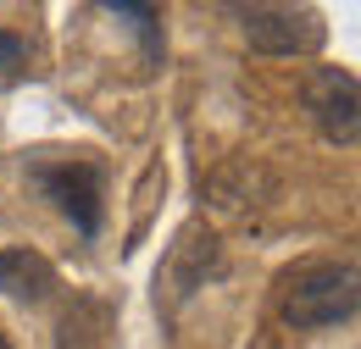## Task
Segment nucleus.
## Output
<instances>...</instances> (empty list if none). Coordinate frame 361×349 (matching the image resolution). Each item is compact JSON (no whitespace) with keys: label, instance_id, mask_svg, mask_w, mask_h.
Returning <instances> with one entry per match:
<instances>
[{"label":"nucleus","instance_id":"nucleus-1","mask_svg":"<svg viewBox=\"0 0 361 349\" xmlns=\"http://www.w3.org/2000/svg\"><path fill=\"white\" fill-rule=\"evenodd\" d=\"M361 305V277L350 261H312L283 283V322L317 333V327H339Z\"/></svg>","mask_w":361,"mask_h":349},{"label":"nucleus","instance_id":"nucleus-2","mask_svg":"<svg viewBox=\"0 0 361 349\" xmlns=\"http://www.w3.org/2000/svg\"><path fill=\"white\" fill-rule=\"evenodd\" d=\"M34 183L84 239L100 233V167L94 161H34Z\"/></svg>","mask_w":361,"mask_h":349},{"label":"nucleus","instance_id":"nucleus-3","mask_svg":"<svg viewBox=\"0 0 361 349\" xmlns=\"http://www.w3.org/2000/svg\"><path fill=\"white\" fill-rule=\"evenodd\" d=\"M245 39L267 56H312L322 44V23L317 11H295V6H239Z\"/></svg>","mask_w":361,"mask_h":349},{"label":"nucleus","instance_id":"nucleus-4","mask_svg":"<svg viewBox=\"0 0 361 349\" xmlns=\"http://www.w3.org/2000/svg\"><path fill=\"white\" fill-rule=\"evenodd\" d=\"M306 106H312V117H317V128H322L328 144H356V133H361L356 72H345V67H322V72H312Z\"/></svg>","mask_w":361,"mask_h":349},{"label":"nucleus","instance_id":"nucleus-5","mask_svg":"<svg viewBox=\"0 0 361 349\" xmlns=\"http://www.w3.org/2000/svg\"><path fill=\"white\" fill-rule=\"evenodd\" d=\"M0 288L11 300H45L50 288H56V272L34 250H0Z\"/></svg>","mask_w":361,"mask_h":349},{"label":"nucleus","instance_id":"nucleus-6","mask_svg":"<svg viewBox=\"0 0 361 349\" xmlns=\"http://www.w3.org/2000/svg\"><path fill=\"white\" fill-rule=\"evenodd\" d=\"M23 67H28V39L11 34V28H0V84H11Z\"/></svg>","mask_w":361,"mask_h":349},{"label":"nucleus","instance_id":"nucleus-7","mask_svg":"<svg viewBox=\"0 0 361 349\" xmlns=\"http://www.w3.org/2000/svg\"><path fill=\"white\" fill-rule=\"evenodd\" d=\"M0 349H11V344H6V338H0Z\"/></svg>","mask_w":361,"mask_h":349}]
</instances>
